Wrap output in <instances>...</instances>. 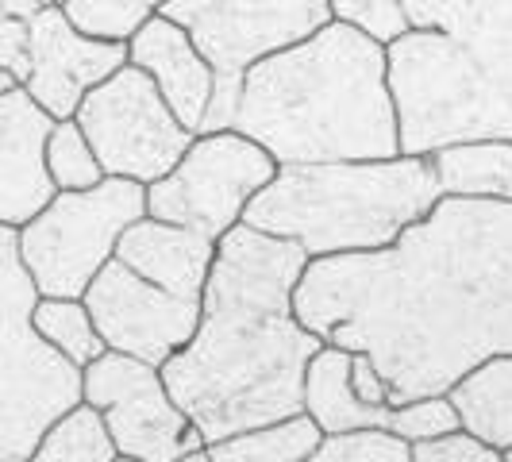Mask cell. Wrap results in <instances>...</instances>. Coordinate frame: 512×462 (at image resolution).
<instances>
[{
  "mask_svg": "<svg viewBox=\"0 0 512 462\" xmlns=\"http://www.w3.org/2000/svg\"><path fill=\"white\" fill-rule=\"evenodd\" d=\"M389 432L401 436L409 447L416 443H436L459 432V412L451 405V397H420L409 405H397L389 409Z\"/></svg>",
  "mask_w": 512,
  "mask_h": 462,
  "instance_id": "484cf974",
  "label": "cell"
},
{
  "mask_svg": "<svg viewBox=\"0 0 512 462\" xmlns=\"http://www.w3.org/2000/svg\"><path fill=\"white\" fill-rule=\"evenodd\" d=\"M443 197L512 201V139H470L428 154Z\"/></svg>",
  "mask_w": 512,
  "mask_h": 462,
  "instance_id": "d6986e66",
  "label": "cell"
},
{
  "mask_svg": "<svg viewBox=\"0 0 512 462\" xmlns=\"http://www.w3.org/2000/svg\"><path fill=\"white\" fill-rule=\"evenodd\" d=\"M305 266L308 255L297 243L247 224L216 243L201 324L162 366L174 405L205 436V447L301 412L305 370L324 347L293 308Z\"/></svg>",
  "mask_w": 512,
  "mask_h": 462,
  "instance_id": "7a4b0ae2",
  "label": "cell"
},
{
  "mask_svg": "<svg viewBox=\"0 0 512 462\" xmlns=\"http://www.w3.org/2000/svg\"><path fill=\"white\" fill-rule=\"evenodd\" d=\"M439 197L436 170L424 154L278 166L274 181L247 205L243 224L297 243L308 258L362 255L397 243Z\"/></svg>",
  "mask_w": 512,
  "mask_h": 462,
  "instance_id": "5b68a950",
  "label": "cell"
},
{
  "mask_svg": "<svg viewBox=\"0 0 512 462\" xmlns=\"http://www.w3.org/2000/svg\"><path fill=\"white\" fill-rule=\"evenodd\" d=\"M108 351H120L151 366H166L193 339L201 324V301L174 297L143 282L120 258H112L81 293Z\"/></svg>",
  "mask_w": 512,
  "mask_h": 462,
  "instance_id": "7c38bea8",
  "label": "cell"
},
{
  "mask_svg": "<svg viewBox=\"0 0 512 462\" xmlns=\"http://www.w3.org/2000/svg\"><path fill=\"white\" fill-rule=\"evenodd\" d=\"M278 162L239 131H205L189 143L178 166L147 185V216L189 228L220 243L258 193L274 181Z\"/></svg>",
  "mask_w": 512,
  "mask_h": 462,
  "instance_id": "9c48e42d",
  "label": "cell"
},
{
  "mask_svg": "<svg viewBox=\"0 0 512 462\" xmlns=\"http://www.w3.org/2000/svg\"><path fill=\"white\" fill-rule=\"evenodd\" d=\"M451 405L459 412V432L493 451L512 447V355H493L451 385Z\"/></svg>",
  "mask_w": 512,
  "mask_h": 462,
  "instance_id": "ac0fdd59",
  "label": "cell"
},
{
  "mask_svg": "<svg viewBox=\"0 0 512 462\" xmlns=\"http://www.w3.org/2000/svg\"><path fill=\"white\" fill-rule=\"evenodd\" d=\"M31 70H27V97L39 104L51 120H74L77 104L104 77L128 66V43H97L70 27L58 4H47L31 20Z\"/></svg>",
  "mask_w": 512,
  "mask_h": 462,
  "instance_id": "4fadbf2b",
  "label": "cell"
},
{
  "mask_svg": "<svg viewBox=\"0 0 512 462\" xmlns=\"http://www.w3.org/2000/svg\"><path fill=\"white\" fill-rule=\"evenodd\" d=\"M332 16L374 35L378 43H393L397 35L409 31L401 16V0H332Z\"/></svg>",
  "mask_w": 512,
  "mask_h": 462,
  "instance_id": "4316f807",
  "label": "cell"
},
{
  "mask_svg": "<svg viewBox=\"0 0 512 462\" xmlns=\"http://www.w3.org/2000/svg\"><path fill=\"white\" fill-rule=\"evenodd\" d=\"M324 432L312 424V416L297 412L262 428H247L216 443H208V459L212 462H305L320 447Z\"/></svg>",
  "mask_w": 512,
  "mask_h": 462,
  "instance_id": "ffe728a7",
  "label": "cell"
},
{
  "mask_svg": "<svg viewBox=\"0 0 512 462\" xmlns=\"http://www.w3.org/2000/svg\"><path fill=\"white\" fill-rule=\"evenodd\" d=\"M0 16H8V0H0Z\"/></svg>",
  "mask_w": 512,
  "mask_h": 462,
  "instance_id": "e575fe53",
  "label": "cell"
},
{
  "mask_svg": "<svg viewBox=\"0 0 512 462\" xmlns=\"http://www.w3.org/2000/svg\"><path fill=\"white\" fill-rule=\"evenodd\" d=\"M351 385H355V393H359L366 405H385L382 370L366 359V355H351ZM385 409H389V405H385Z\"/></svg>",
  "mask_w": 512,
  "mask_h": 462,
  "instance_id": "f546056e",
  "label": "cell"
},
{
  "mask_svg": "<svg viewBox=\"0 0 512 462\" xmlns=\"http://www.w3.org/2000/svg\"><path fill=\"white\" fill-rule=\"evenodd\" d=\"M120 451L104 428L101 412L89 409L85 401L74 405L70 412H62L51 428L43 432V439L35 443L27 462H116Z\"/></svg>",
  "mask_w": 512,
  "mask_h": 462,
  "instance_id": "7402d4cb",
  "label": "cell"
},
{
  "mask_svg": "<svg viewBox=\"0 0 512 462\" xmlns=\"http://www.w3.org/2000/svg\"><path fill=\"white\" fill-rule=\"evenodd\" d=\"M12 89H16V77L4 74V70H0V97H4V93H12Z\"/></svg>",
  "mask_w": 512,
  "mask_h": 462,
  "instance_id": "4dcf8cb0",
  "label": "cell"
},
{
  "mask_svg": "<svg viewBox=\"0 0 512 462\" xmlns=\"http://www.w3.org/2000/svg\"><path fill=\"white\" fill-rule=\"evenodd\" d=\"M412 462H501V451L455 432V436L436 439V443H416Z\"/></svg>",
  "mask_w": 512,
  "mask_h": 462,
  "instance_id": "83f0119b",
  "label": "cell"
},
{
  "mask_svg": "<svg viewBox=\"0 0 512 462\" xmlns=\"http://www.w3.org/2000/svg\"><path fill=\"white\" fill-rule=\"evenodd\" d=\"M158 16L185 27L216 74V93L197 135L231 128L239 85L255 62L305 43L335 20L332 0H166Z\"/></svg>",
  "mask_w": 512,
  "mask_h": 462,
  "instance_id": "52a82bcc",
  "label": "cell"
},
{
  "mask_svg": "<svg viewBox=\"0 0 512 462\" xmlns=\"http://www.w3.org/2000/svg\"><path fill=\"white\" fill-rule=\"evenodd\" d=\"M385 43L401 154L512 139V0H401Z\"/></svg>",
  "mask_w": 512,
  "mask_h": 462,
  "instance_id": "277c9868",
  "label": "cell"
},
{
  "mask_svg": "<svg viewBox=\"0 0 512 462\" xmlns=\"http://www.w3.org/2000/svg\"><path fill=\"white\" fill-rule=\"evenodd\" d=\"M305 462H412V447L389 428H359L324 436Z\"/></svg>",
  "mask_w": 512,
  "mask_h": 462,
  "instance_id": "d4e9b609",
  "label": "cell"
},
{
  "mask_svg": "<svg viewBox=\"0 0 512 462\" xmlns=\"http://www.w3.org/2000/svg\"><path fill=\"white\" fill-rule=\"evenodd\" d=\"M131 4H139V8H143V12H158V8H162V4H166V0H131Z\"/></svg>",
  "mask_w": 512,
  "mask_h": 462,
  "instance_id": "1f68e13d",
  "label": "cell"
},
{
  "mask_svg": "<svg viewBox=\"0 0 512 462\" xmlns=\"http://www.w3.org/2000/svg\"><path fill=\"white\" fill-rule=\"evenodd\" d=\"M112 258H120L143 282L158 285L174 297L201 301L216 262V243L189 228H174L154 216H143L120 235Z\"/></svg>",
  "mask_w": 512,
  "mask_h": 462,
  "instance_id": "2e32d148",
  "label": "cell"
},
{
  "mask_svg": "<svg viewBox=\"0 0 512 462\" xmlns=\"http://www.w3.org/2000/svg\"><path fill=\"white\" fill-rule=\"evenodd\" d=\"M297 320L382 370L385 405L443 397L512 355V201L439 197L382 251L308 258Z\"/></svg>",
  "mask_w": 512,
  "mask_h": 462,
  "instance_id": "6da1fadb",
  "label": "cell"
},
{
  "mask_svg": "<svg viewBox=\"0 0 512 462\" xmlns=\"http://www.w3.org/2000/svg\"><path fill=\"white\" fill-rule=\"evenodd\" d=\"M31 324L62 359L74 362L77 370H85L89 362H97L108 351L81 297H39Z\"/></svg>",
  "mask_w": 512,
  "mask_h": 462,
  "instance_id": "44dd1931",
  "label": "cell"
},
{
  "mask_svg": "<svg viewBox=\"0 0 512 462\" xmlns=\"http://www.w3.org/2000/svg\"><path fill=\"white\" fill-rule=\"evenodd\" d=\"M62 16L74 31L97 43H131V35L151 20V12L131 0H66Z\"/></svg>",
  "mask_w": 512,
  "mask_h": 462,
  "instance_id": "cb8c5ba5",
  "label": "cell"
},
{
  "mask_svg": "<svg viewBox=\"0 0 512 462\" xmlns=\"http://www.w3.org/2000/svg\"><path fill=\"white\" fill-rule=\"evenodd\" d=\"M116 462H135V459H124V455H120V459H116Z\"/></svg>",
  "mask_w": 512,
  "mask_h": 462,
  "instance_id": "8d00e7d4",
  "label": "cell"
},
{
  "mask_svg": "<svg viewBox=\"0 0 512 462\" xmlns=\"http://www.w3.org/2000/svg\"><path fill=\"white\" fill-rule=\"evenodd\" d=\"M51 116L27 97L24 85L0 97V224L24 228L54 197L43 147L51 135Z\"/></svg>",
  "mask_w": 512,
  "mask_h": 462,
  "instance_id": "5bb4252c",
  "label": "cell"
},
{
  "mask_svg": "<svg viewBox=\"0 0 512 462\" xmlns=\"http://www.w3.org/2000/svg\"><path fill=\"white\" fill-rule=\"evenodd\" d=\"M0 70L16 77V85L27 81L31 70V27L16 16H0Z\"/></svg>",
  "mask_w": 512,
  "mask_h": 462,
  "instance_id": "f1b7e54d",
  "label": "cell"
},
{
  "mask_svg": "<svg viewBox=\"0 0 512 462\" xmlns=\"http://www.w3.org/2000/svg\"><path fill=\"white\" fill-rule=\"evenodd\" d=\"M43 162H47L54 193H81L104 181L101 162L89 147L85 131L77 128V120H54L43 147Z\"/></svg>",
  "mask_w": 512,
  "mask_h": 462,
  "instance_id": "603a6c76",
  "label": "cell"
},
{
  "mask_svg": "<svg viewBox=\"0 0 512 462\" xmlns=\"http://www.w3.org/2000/svg\"><path fill=\"white\" fill-rule=\"evenodd\" d=\"M501 462H512V447L509 451H501Z\"/></svg>",
  "mask_w": 512,
  "mask_h": 462,
  "instance_id": "836d02e7",
  "label": "cell"
},
{
  "mask_svg": "<svg viewBox=\"0 0 512 462\" xmlns=\"http://www.w3.org/2000/svg\"><path fill=\"white\" fill-rule=\"evenodd\" d=\"M301 412L324 436H343L359 428H389L385 405H366L351 385V351L324 343L305 370V401Z\"/></svg>",
  "mask_w": 512,
  "mask_h": 462,
  "instance_id": "e0dca14e",
  "label": "cell"
},
{
  "mask_svg": "<svg viewBox=\"0 0 512 462\" xmlns=\"http://www.w3.org/2000/svg\"><path fill=\"white\" fill-rule=\"evenodd\" d=\"M74 120L97 154L104 178H128L139 185L166 178L197 139L170 112L151 77L131 62L85 93Z\"/></svg>",
  "mask_w": 512,
  "mask_h": 462,
  "instance_id": "30bf717a",
  "label": "cell"
},
{
  "mask_svg": "<svg viewBox=\"0 0 512 462\" xmlns=\"http://www.w3.org/2000/svg\"><path fill=\"white\" fill-rule=\"evenodd\" d=\"M278 166L374 162L401 154L385 43L332 20L305 43L255 62L231 116Z\"/></svg>",
  "mask_w": 512,
  "mask_h": 462,
  "instance_id": "3957f363",
  "label": "cell"
},
{
  "mask_svg": "<svg viewBox=\"0 0 512 462\" xmlns=\"http://www.w3.org/2000/svg\"><path fill=\"white\" fill-rule=\"evenodd\" d=\"M51 4H58V8H62V4H66V0H51Z\"/></svg>",
  "mask_w": 512,
  "mask_h": 462,
  "instance_id": "d590c367",
  "label": "cell"
},
{
  "mask_svg": "<svg viewBox=\"0 0 512 462\" xmlns=\"http://www.w3.org/2000/svg\"><path fill=\"white\" fill-rule=\"evenodd\" d=\"M128 62L151 77L162 101L170 104V112L197 135L205 124L212 93H216V74L205 62V54L193 47L189 31L154 12L151 20L131 35Z\"/></svg>",
  "mask_w": 512,
  "mask_h": 462,
  "instance_id": "9a60e30c",
  "label": "cell"
},
{
  "mask_svg": "<svg viewBox=\"0 0 512 462\" xmlns=\"http://www.w3.org/2000/svg\"><path fill=\"white\" fill-rule=\"evenodd\" d=\"M81 401L101 412L124 459L178 462L205 447V436L174 405L162 370L120 351H104L81 370Z\"/></svg>",
  "mask_w": 512,
  "mask_h": 462,
  "instance_id": "8fae6325",
  "label": "cell"
},
{
  "mask_svg": "<svg viewBox=\"0 0 512 462\" xmlns=\"http://www.w3.org/2000/svg\"><path fill=\"white\" fill-rule=\"evenodd\" d=\"M178 462H212V459H208V451L201 447V451H193V455H185V459H178Z\"/></svg>",
  "mask_w": 512,
  "mask_h": 462,
  "instance_id": "d6a6232c",
  "label": "cell"
},
{
  "mask_svg": "<svg viewBox=\"0 0 512 462\" xmlns=\"http://www.w3.org/2000/svg\"><path fill=\"white\" fill-rule=\"evenodd\" d=\"M35 301L16 228L0 224V462H27L54 420L81 405V370L35 332Z\"/></svg>",
  "mask_w": 512,
  "mask_h": 462,
  "instance_id": "8992f818",
  "label": "cell"
},
{
  "mask_svg": "<svg viewBox=\"0 0 512 462\" xmlns=\"http://www.w3.org/2000/svg\"><path fill=\"white\" fill-rule=\"evenodd\" d=\"M147 216V185L104 178L81 193H54L24 228L20 262L39 297H81L116 255L120 235Z\"/></svg>",
  "mask_w": 512,
  "mask_h": 462,
  "instance_id": "ba28073f",
  "label": "cell"
}]
</instances>
